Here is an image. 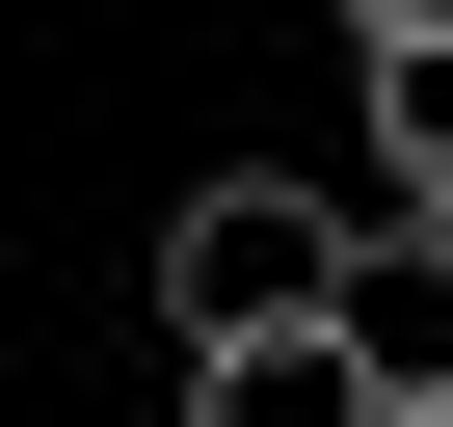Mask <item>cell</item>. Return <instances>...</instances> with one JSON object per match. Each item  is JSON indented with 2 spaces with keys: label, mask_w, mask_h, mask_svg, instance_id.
I'll return each instance as SVG.
<instances>
[{
  "label": "cell",
  "mask_w": 453,
  "mask_h": 427,
  "mask_svg": "<svg viewBox=\"0 0 453 427\" xmlns=\"http://www.w3.org/2000/svg\"><path fill=\"white\" fill-rule=\"evenodd\" d=\"M400 427H453V400H400Z\"/></svg>",
  "instance_id": "6"
},
{
  "label": "cell",
  "mask_w": 453,
  "mask_h": 427,
  "mask_svg": "<svg viewBox=\"0 0 453 427\" xmlns=\"http://www.w3.org/2000/svg\"><path fill=\"white\" fill-rule=\"evenodd\" d=\"M426 27H453V0H347V54H426Z\"/></svg>",
  "instance_id": "5"
},
{
  "label": "cell",
  "mask_w": 453,
  "mask_h": 427,
  "mask_svg": "<svg viewBox=\"0 0 453 427\" xmlns=\"http://www.w3.org/2000/svg\"><path fill=\"white\" fill-rule=\"evenodd\" d=\"M347 294V214L294 187V160H213L187 214H160V347H267V321H320Z\"/></svg>",
  "instance_id": "1"
},
{
  "label": "cell",
  "mask_w": 453,
  "mask_h": 427,
  "mask_svg": "<svg viewBox=\"0 0 453 427\" xmlns=\"http://www.w3.org/2000/svg\"><path fill=\"white\" fill-rule=\"evenodd\" d=\"M373 214H426V241H453V27L373 54Z\"/></svg>",
  "instance_id": "4"
},
{
  "label": "cell",
  "mask_w": 453,
  "mask_h": 427,
  "mask_svg": "<svg viewBox=\"0 0 453 427\" xmlns=\"http://www.w3.org/2000/svg\"><path fill=\"white\" fill-rule=\"evenodd\" d=\"M320 321L373 347V400H453V241H426V214H347V294Z\"/></svg>",
  "instance_id": "2"
},
{
  "label": "cell",
  "mask_w": 453,
  "mask_h": 427,
  "mask_svg": "<svg viewBox=\"0 0 453 427\" xmlns=\"http://www.w3.org/2000/svg\"><path fill=\"white\" fill-rule=\"evenodd\" d=\"M187 427H400L347 321H267V347H187Z\"/></svg>",
  "instance_id": "3"
}]
</instances>
